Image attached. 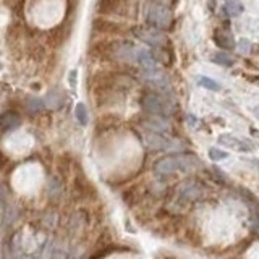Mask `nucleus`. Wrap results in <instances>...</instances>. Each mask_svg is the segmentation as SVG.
I'll use <instances>...</instances> for the list:
<instances>
[{
	"label": "nucleus",
	"mask_w": 259,
	"mask_h": 259,
	"mask_svg": "<svg viewBox=\"0 0 259 259\" xmlns=\"http://www.w3.org/2000/svg\"><path fill=\"white\" fill-rule=\"evenodd\" d=\"M250 80H253V83H256V85L259 86V76H251Z\"/></svg>",
	"instance_id": "26"
},
{
	"label": "nucleus",
	"mask_w": 259,
	"mask_h": 259,
	"mask_svg": "<svg viewBox=\"0 0 259 259\" xmlns=\"http://www.w3.org/2000/svg\"><path fill=\"white\" fill-rule=\"evenodd\" d=\"M212 41L216 42V46L219 49H222L225 52L233 51L236 47V41L229 28H216L212 31Z\"/></svg>",
	"instance_id": "10"
},
{
	"label": "nucleus",
	"mask_w": 259,
	"mask_h": 259,
	"mask_svg": "<svg viewBox=\"0 0 259 259\" xmlns=\"http://www.w3.org/2000/svg\"><path fill=\"white\" fill-rule=\"evenodd\" d=\"M248 164H251L253 167H256L259 170V159H250V161H248Z\"/></svg>",
	"instance_id": "25"
},
{
	"label": "nucleus",
	"mask_w": 259,
	"mask_h": 259,
	"mask_svg": "<svg viewBox=\"0 0 259 259\" xmlns=\"http://www.w3.org/2000/svg\"><path fill=\"white\" fill-rule=\"evenodd\" d=\"M156 2H159V3H164V5H167V7L173 8L175 5H177L178 0H156Z\"/></svg>",
	"instance_id": "23"
},
{
	"label": "nucleus",
	"mask_w": 259,
	"mask_h": 259,
	"mask_svg": "<svg viewBox=\"0 0 259 259\" xmlns=\"http://www.w3.org/2000/svg\"><path fill=\"white\" fill-rule=\"evenodd\" d=\"M141 12L140 0H97L96 13L99 16H115L123 20H136Z\"/></svg>",
	"instance_id": "3"
},
{
	"label": "nucleus",
	"mask_w": 259,
	"mask_h": 259,
	"mask_svg": "<svg viewBox=\"0 0 259 259\" xmlns=\"http://www.w3.org/2000/svg\"><path fill=\"white\" fill-rule=\"evenodd\" d=\"M209 60H211L212 63H216V65H219V67H224V68L233 67V63H235V60L232 58V55H229L225 51L211 54V57H209Z\"/></svg>",
	"instance_id": "14"
},
{
	"label": "nucleus",
	"mask_w": 259,
	"mask_h": 259,
	"mask_svg": "<svg viewBox=\"0 0 259 259\" xmlns=\"http://www.w3.org/2000/svg\"><path fill=\"white\" fill-rule=\"evenodd\" d=\"M92 32L104 37H126L131 36V26L120 20L109 18V16H96L91 23Z\"/></svg>",
	"instance_id": "5"
},
{
	"label": "nucleus",
	"mask_w": 259,
	"mask_h": 259,
	"mask_svg": "<svg viewBox=\"0 0 259 259\" xmlns=\"http://www.w3.org/2000/svg\"><path fill=\"white\" fill-rule=\"evenodd\" d=\"M21 34H23V28H21V25L18 23V21H13V23L10 25L8 29H7V41H8V44L18 42Z\"/></svg>",
	"instance_id": "16"
},
{
	"label": "nucleus",
	"mask_w": 259,
	"mask_h": 259,
	"mask_svg": "<svg viewBox=\"0 0 259 259\" xmlns=\"http://www.w3.org/2000/svg\"><path fill=\"white\" fill-rule=\"evenodd\" d=\"M141 123H143V128L144 130L156 131V133H165V131L170 128L167 120H165L164 117H157V115H146Z\"/></svg>",
	"instance_id": "12"
},
{
	"label": "nucleus",
	"mask_w": 259,
	"mask_h": 259,
	"mask_svg": "<svg viewBox=\"0 0 259 259\" xmlns=\"http://www.w3.org/2000/svg\"><path fill=\"white\" fill-rule=\"evenodd\" d=\"M143 140H144L146 146L151 147L154 151H169V149H172L175 144L173 140L165 138L164 133H156V131H149V130L144 131Z\"/></svg>",
	"instance_id": "9"
},
{
	"label": "nucleus",
	"mask_w": 259,
	"mask_h": 259,
	"mask_svg": "<svg viewBox=\"0 0 259 259\" xmlns=\"http://www.w3.org/2000/svg\"><path fill=\"white\" fill-rule=\"evenodd\" d=\"M207 154H209V159H211V161H214V162L224 161V159H227V157H229V152H227V151L219 149V147H211Z\"/></svg>",
	"instance_id": "21"
},
{
	"label": "nucleus",
	"mask_w": 259,
	"mask_h": 259,
	"mask_svg": "<svg viewBox=\"0 0 259 259\" xmlns=\"http://www.w3.org/2000/svg\"><path fill=\"white\" fill-rule=\"evenodd\" d=\"M196 164H201L200 159L188 156V154H175V156H169L164 157L161 161H157L154 164V170L157 173H172L177 172V170H186L195 167Z\"/></svg>",
	"instance_id": "6"
},
{
	"label": "nucleus",
	"mask_w": 259,
	"mask_h": 259,
	"mask_svg": "<svg viewBox=\"0 0 259 259\" xmlns=\"http://www.w3.org/2000/svg\"><path fill=\"white\" fill-rule=\"evenodd\" d=\"M131 36L149 47L161 63H173V51L170 47V39L167 32L151 28L147 25H135L131 26Z\"/></svg>",
	"instance_id": "1"
},
{
	"label": "nucleus",
	"mask_w": 259,
	"mask_h": 259,
	"mask_svg": "<svg viewBox=\"0 0 259 259\" xmlns=\"http://www.w3.org/2000/svg\"><path fill=\"white\" fill-rule=\"evenodd\" d=\"M70 85H71V87H75V85H76V71L75 70L70 73Z\"/></svg>",
	"instance_id": "24"
},
{
	"label": "nucleus",
	"mask_w": 259,
	"mask_h": 259,
	"mask_svg": "<svg viewBox=\"0 0 259 259\" xmlns=\"http://www.w3.org/2000/svg\"><path fill=\"white\" fill-rule=\"evenodd\" d=\"M28 52H29L31 58H34V60H42L44 57H46V47H44L42 44H39V42L29 44V47H28Z\"/></svg>",
	"instance_id": "20"
},
{
	"label": "nucleus",
	"mask_w": 259,
	"mask_h": 259,
	"mask_svg": "<svg viewBox=\"0 0 259 259\" xmlns=\"http://www.w3.org/2000/svg\"><path fill=\"white\" fill-rule=\"evenodd\" d=\"M21 125V115L16 110H5L0 114V131L10 133Z\"/></svg>",
	"instance_id": "11"
},
{
	"label": "nucleus",
	"mask_w": 259,
	"mask_h": 259,
	"mask_svg": "<svg viewBox=\"0 0 259 259\" xmlns=\"http://www.w3.org/2000/svg\"><path fill=\"white\" fill-rule=\"evenodd\" d=\"M236 49L241 52H250V49H251V42L248 41V39H240L238 42H236Z\"/></svg>",
	"instance_id": "22"
},
{
	"label": "nucleus",
	"mask_w": 259,
	"mask_h": 259,
	"mask_svg": "<svg viewBox=\"0 0 259 259\" xmlns=\"http://www.w3.org/2000/svg\"><path fill=\"white\" fill-rule=\"evenodd\" d=\"M222 12L227 18H238L245 13V5L240 0H225L222 5Z\"/></svg>",
	"instance_id": "13"
},
{
	"label": "nucleus",
	"mask_w": 259,
	"mask_h": 259,
	"mask_svg": "<svg viewBox=\"0 0 259 259\" xmlns=\"http://www.w3.org/2000/svg\"><path fill=\"white\" fill-rule=\"evenodd\" d=\"M23 259H26V258H23Z\"/></svg>",
	"instance_id": "28"
},
{
	"label": "nucleus",
	"mask_w": 259,
	"mask_h": 259,
	"mask_svg": "<svg viewBox=\"0 0 259 259\" xmlns=\"http://www.w3.org/2000/svg\"><path fill=\"white\" fill-rule=\"evenodd\" d=\"M63 102H65V96H63V92H62V91L54 89V91L49 92V96H47V104H49V106H51V107L58 109Z\"/></svg>",
	"instance_id": "17"
},
{
	"label": "nucleus",
	"mask_w": 259,
	"mask_h": 259,
	"mask_svg": "<svg viewBox=\"0 0 259 259\" xmlns=\"http://www.w3.org/2000/svg\"><path fill=\"white\" fill-rule=\"evenodd\" d=\"M217 143L225 147H229V149H233L238 152H253L256 149V146L253 144L250 140H245V138H240V136H235L230 133L220 135L217 138Z\"/></svg>",
	"instance_id": "8"
},
{
	"label": "nucleus",
	"mask_w": 259,
	"mask_h": 259,
	"mask_svg": "<svg viewBox=\"0 0 259 259\" xmlns=\"http://www.w3.org/2000/svg\"><path fill=\"white\" fill-rule=\"evenodd\" d=\"M71 20H73V16H65V20L62 23L49 31L47 42L52 49H60L65 42H67V39L70 37V32H71V23H68V21Z\"/></svg>",
	"instance_id": "7"
},
{
	"label": "nucleus",
	"mask_w": 259,
	"mask_h": 259,
	"mask_svg": "<svg viewBox=\"0 0 259 259\" xmlns=\"http://www.w3.org/2000/svg\"><path fill=\"white\" fill-rule=\"evenodd\" d=\"M141 12L144 25L147 26L161 31H170V28L173 26V8L167 5L159 3L156 0H144L141 5Z\"/></svg>",
	"instance_id": "2"
},
{
	"label": "nucleus",
	"mask_w": 259,
	"mask_h": 259,
	"mask_svg": "<svg viewBox=\"0 0 259 259\" xmlns=\"http://www.w3.org/2000/svg\"><path fill=\"white\" fill-rule=\"evenodd\" d=\"M75 117L76 120H78V123L83 125V126H86L87 122H89V115H87V109L86 106L83 102H78L76 104V107H75Z\"/></svg>",
	"instance_id": "18"
},
{
	"label": "nucleus",
	"mask_w": 259,
	"mask_h": 259,
	"mask_svg": "<svg viewBox=\"0 0 259 259\" xmlns=\"http://www.w3.org/2000/svg\"><path fill=\"white\" fill-rule=\"evenodd\" d=\"M255 115H256V117L259 118V106H258V107L255 109Z\"/></svg>",
	"instance_id": "27"
},
{
	"label": "nucleus",
	"mask_w": 259,
	"mask_h": 259,
	"mask_svg": "<svg viewBox=\"0 0 259 259\" xmlns=\"http://www.w3.org/2000/svg\"><path fill=\"white\" fill-rule=\"evenodd\" d=\"M26 109L29 110L32 114H39L44 110V101L39 97H34V96H29L26 99Z\"/></svg>",
	"instance_id": "19"
},
{
	"label": "nucleus",
	"mask_w": 259,
	"mask_h": 259,
	"mask_svg": "<svg viewBox=\"0 0 259 259\" xmlns=\"http://www.w3.org/2000/svg\"><path fill=\"white\" fill-rule=\"evenodd\" d=\"M140 106L149 115H157V117H164V118L172 117L175 112L172 97L154 89H146L141 92Z\"/></svg>",
	"instance_id": "4"
},
{
	"label": "nucleus",
	"mask_w": 259,
	"mask_h": 259,
	"mask_svg": "<svg viewBox=\"0 0 259 259\" xmlns=\"http://www.w3.org/2000/svg\"><path fill=\"white\" fill-rule=\"evenodd\" d=\"M196 83L201 87H204V89L212 91V92H219L220 89H222V86L219 85V81H216L214 78H209V76H204V75L196 76Z\"/></svg>",
	"instance_id": "15"
}]
</instances>
